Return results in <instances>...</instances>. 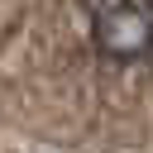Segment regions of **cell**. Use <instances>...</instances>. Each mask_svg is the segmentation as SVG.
I'll use <instances>...</instances> for the list:
<instances>
[{"label":"cell","instance_id":"6da1fadb","mask_svg":"<svg viewBox=\"0 0 153 153\" xmlns=\"http://www.w3.org/2000/svg\"><path fill=\"white\" fill-rule=\"evenodd\" d=\"M100 62L129 67L153 57V0H81Z\"/></svg>","mask_w":153,"mask_h":153}]
</instances>
